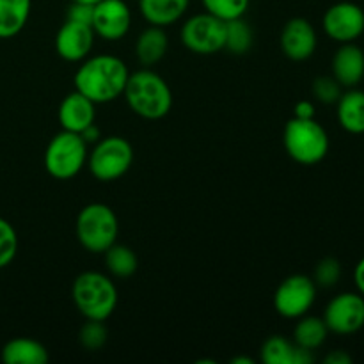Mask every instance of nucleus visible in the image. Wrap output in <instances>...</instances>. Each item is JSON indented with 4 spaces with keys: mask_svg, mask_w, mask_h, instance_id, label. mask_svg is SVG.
Instances as JSON below:
<instances>
[{
    "mask_svg": "<svg viewBox=\"0 0 364 364\" xmlns=\"http://www.w3.org/2000/svg\"><path fill=\"white\" fill-rule=\"evenodd\" d=\"M322 25L333 41L355 43L364 32V11L354 2L333 4L323 14Z\"/></svg>",
    "mask_w": 364,
    "mask_h": 364,
    "instance_id": "11",
    "label": "nucleus"
},
{
    "mask_svg": "<svg viewBox=\"0 0 364 364\" xmlns=\"http://www.w3.org/2000/svg\"><path fill=\"white\" fill-rule=\"evenodd\" d=\"M95 31L91 25L66 20L55 36V50L60 59L68 63H80L87 59L95 46Z\"/></svg>",
    "mask_w": 364,
    "mask_h": 364,
    "instance_id": "13",
    "label": "nucleus"
},
{
    "mask_svg": "<svg viewBox=\"0 0 364 364\" xmlns=\"http://www.w3.org/2000/svg\"><path fill=\"white\" fill-rule=\"evenodd\" d=\"M91 27L105 41H119L132 27L130 7L124 0H100L95 4Z\"/></svg>",
    "mask_w": 364,
    "mask_h": 364,
    "instance_id": "12",
    "label": "nucleus"
},
{
    "mask_svg": "<svg viewBox=\"0 0 364 364\" xmlns=\"http://www.w3.org/2000/svg\"><path fill=\"white\" fill-rule=\"evenodd\" d=\"M71 297L77 311L85 320L105 322L117 308V288L109 276L87 270L75 277Z\"/></svg>",
    "mask_w": 364,
    "mask_h": 364,
    "instance_id": "3",
    "label": "nucleus"
},
{
    "mask_svg": "<svg viewBox=\"0 0 364 364\" xmlns=\"http://www.w3.org/2000/svg\"><path fill=\"white\" fill-rule=\"evenodd\" d=\"M354 283L355 288H358L359 294L364 297V258L359 259V263L354 269Z\"/></svg>",
    "mask_w": 364,
    "mask_h": 364,
    "instance_id": "34",
    "label": "nucleus"
},
{
    "mask_svg": "<svg viewBox=\"0 0 364 364\" xmlns=\"http://www.w3.org/2000/svg\"><path fill=\"white\" fill-rule=\"evenodd\" d=\"M336 116L345 132L354 135L364 134V91L350 87L341 92L336 102Z\"/></svg>",
    "mask_w": 364,
    "mask_h": 364,
    "instance_id": "18",
    "label": "nucleus"
},
{
    "mask_svg": "<svg viewBox=\"0 0 364 364\" xmlns=\"http://www.w3.org/2000/svg\"><path fill=\"white\" fill-rule=\"evenodd\" d=\"M87 142L80 134L59 132L45 149V169L55 180H71L87 164Z\"/></svg>",
    "mask_w": 364,
    "mask_h": 364,
    "instance_id": "6",
    "label": "nucleus"
},
{
    "mask_svg": "<svg viewBox=\"0 0 364 364\" xmlns=\"http://www.w3.org/2000/svg\"><path fill=\"white\" fill-rule=\"evenodd\" d=\"M75 235L85 251L103 255L117 242L119 223L116 213L105 203L85 205L75 220Z\"/></svg>",
    "mask_w": 364,
    "mask_h": 364,
    "instance_id": "4",
    "label": "nucleus"
},
{
    "mask_svg": "<svg viewBox=\"0 0 364 364\" xmlns=\"http://www.w3.org/2000/svg\"><path fill=\"white\" fill-rule=\"evenodd\" d=\"M6 364H46L50 354L43 343L32 338H14L9 340L0 354Z\"/></svg>",
    "mask_w": 364,
    "mask_h": 364,
    "instance_id": "21",
    "label": "nucleus"
},
{
    "mask_svg": "<svg viewBox=\"0 0 364 364\" xmlns=\"http://www.w3.org/2000/svg\"><path fill=\"white\" fill-rule=\"evenodd\" d=\"M313 96L318 100L320 103H336L341 96V84L333 77V75H322V77H316L313 82Z\"/></svg>",
    "mask_w": 364,
    "mask_h": 364,
    "instance_id": "29",
    "label": "nucleus"
},
{
    "mask_svg": "<svg viewBox=\"0 0 364 364\" xmlns=\"http://www.w3.org/2000/svg\"><path fill=\"white\" fill-rule=\"evenodd\" d=\"M60 128L73 134H82L87 127H91L96 119V103L91 102L82 92L73 91L63 98L59 105Z\"/></svg>",
    "mask_w": 364,
    "mask_h": 364,
    "instance_id": "15",
    "label": "nucleus"
},
{
    "mask_svg": "<svg viewBox=\"0 0 364 364\" xmlns=\"http://www.w3.org/2000/svg\"><path fill=\"white\" fill-rule=\"evenodd\" d=\"M283 144L291 160L301 166H316L327 156L331 142L326 128L315 117H291L284 127Z\"/></svg>",
    "mask_w": 364,
    "mask_h": 364,
    "instance_id": "5",
    "label": "nucleus"
},
{
    "mask_svg": "<svg viewBox=\"0 0 364 364\" xmlns=\"http://www.w3.org/2000/svg\"><path fill=\"white\" fill-rule=\"evenodd\" d=\"M123 96L132 112L142 119H162L173 107L169 84L149 68L130 73Z\"/></svg>",
    "mask_w": 364,
    "mask_h": 364,
    "instance_id": "2",
    "label": "nucleus"
},
{
    "mask_svg": "<svg viewBox=\"0 0 364 364\" xmlns=\"http://www.w3.org/2000/svg\"><path fill=\"white\" fill-rule=\"evenodd\" d=\"M252 43H255V32H252L251 25L244 20V16L226 21V43H224V48L228 52L235 53V55H244V53L251 50Z\"/></svg>",
    "mask_w": 364,
    "mask_h": 364,
    "instance_id": "25",
    "label": "nucleus"
},
{
    "mask_svg": "<svg viewBox=\"0 0 364 364\" xmlns=\"http://www.w3.org/2000/svg\"><path fill=\"white\" fill-rule=\"evenodd\" d=\"M18 252V235L11 223L0 217V269L13 263Z\"/></svg>",
    "mask_w": 364,
    "mask_h": 364,
    "instance_id": "28",
    "label": "nucleus"
},
{
    "mask_svg": "<svg viewBox=\"0 0 364 364\" xmlns=\"http://www.w3.org/2000/svg\"><path fill=\"white\" fill-rule=\"evenodd\" d=\"M259 359L265 364H309L313 363V352L276 334L262 345Z\"/></svg>",
    "mask_w": 364,
    "mask_h": 364,
    "instance_id": "17",
    "label": "nucleus"
},
{
    "mask_svg": "<svg viewBox=\"0 0 364 364\" xmlns=\"http://www.w3.org/2000/svg\"><path fill=\"white\" fill-rule=\"evenodd\" d=\"M316 301V283L304 274L288 276L274 294V309L288 320L308 315Z\"/></svg>",
    "mask_w": 364,
    "mask_h": 364,
    "instance_id": "9",
    "label": "nucleus"
},
{
    "mask_svg": "<svg viewBox=\"0 0 364 364\" xmlns=\"http://www.w3.org/2000/svg\"><path fill=\"white\" fill-rule=\"evenodd\" d=\"M107 338H109V331L105 323L100 320H87L78 333V341L89 352L100 350L107 343Z\"/></svg>",
    "mask_w": 364,
    "mask_h": 364,
    "instance_id": "27",
    "label": "nucleus"
},
{
    "mask_svg": "<svg viewBox=\"0 0 364 364\" xmlns=\"http://www.w3.org/2000/svg\"><path fill=\"white\" fill-rule=\"evenodd\" d=\"M181 41L185 48L198 55H213L224 50L226 43V21L210 13L188 18L181 27Z\"/></svg>",
    "mask_w": 364,
    "mask_h": 364,
    "instance_id": "8",
    "label": "nucleus"
},
{
    "mask_svg": "<svg viewBox=\"0 0 364 364\" xmlns=\"http://www.w3.org/2000/svg\"><path fill=\"white\" fill-rule=\"evenodd\" d=\"M191 0H139L141 14L149 25L169 27L187 13Z\"/></svg>",
    "mask_w": 364,
    "mask_h": 364,
    "instance_id": "19",
    "label": "nucleus"
},
{
    "mask_svg": "<svg viewBox=\"0 0 364 364\" xmlns=\"http://www.w3.org/2000/svg\"><path fill=\"white\" fill-rule=\"evenodd\" d=\"M103 256H105V267L109 274L117 279H128L134 276L139 267L137 256L127 245L114 244L103 252Z\"/></svg>",
    "mask_w": 364,
    "mask_h": 364,
    "instance_id": "24",
    "label": "nucleus"
},
{
    "mask_svg": "<svg viewBox=\"0 0 364 364\" xmlns=\"http://www.w3.org/2000/svg\"><path fill=\"white\" fill-rule=\"evenodd\" d=\"M231 363H245V364H252L255 361H252V359H244V358H237V359H233V361Z\"/></svg>",
    "mask_w": 364,
    "mask_h": 364,
    "instance_id": "36",
    "label": "nucleus"
},
{
    "mask_svg": "<svg viewBox=\"0 0 364 364\" xmlns=\"http://www.w3.org/2000/svg\"><path fill=\"white\" fill-rule=\"evenodd\" d=\"M315 114H316L315 105H313L309 100H301V102L295 103L294 117H299V119H313Z\"/></svg>",
    "mask_w": 364,
    "mask_h": 364,
    "instance_id": "32",
    "label": "nucleus"
},
{
    "mask_svg": "<svg viewBox=\"0 0 364 364\" xmlns=\"http://www.w3.org/2000/svg\"><path fill=\"white\" fill-rule=\"evenodd\" d=\"M82 139H84L85 142H87V144H95V142H98L100 139H102V135H100V128L96 127L95 123L91 124V127H87L85 128L84 132H82Z\"/></svg>",
    "mask_w": 364,
    "mask_h": 364,
    "instance_id": "35",
    "label": "nucleus"
},
{
    "mask_svg": "<svg viewBox=\"0 0 364 364\" xmlns=\"http://www.w3.org/2000/svg\"><path fill=\"white\" fill-rule=\"evenodd\" d=\"M134 164V148L119 135L100 139L87 155V167L92 176L103 183H110L130 171Z\"/></svg>",
    "mask_w": 364,
    "mask_h": 364,
    "instance_id": "7",
    "label": "nucleus"
},
{
    "mask_svg": "<svg viewBox=\"0 0 364 364\" xmlns=\"http://www.w3.org/2000/svg\"><path fill=\"white\" fill-rule=\"evenodd\" d=\"M279 43L281 50L288 59L301 63L313 57L318 45V38H316L315 27L306 18H291L281 31Z\"/></svg>",
    "mask_w": 364,
    "mask_h": 364,
    "instance_id": "14",
    "label": "nucleus"
},
{
    "mask_svg": "<svg viewBox=\"0 0 364 364\" xmlns=\"http://www.w3.org/2000/svg\"><path fill=\"white\" fill-rule=\"evenodd\" d=\"M73 2H84V4H92L95 6L96 2H100V0H73Z\"/></svg>",
    "mask_w": 364,
    "mask_h": 364,
    "instance_id": "37",
    "label": "nucleus"
},
{
    "mask_svg": "<svg viewBox=\"0 0 364 364\" xmlns=\"http://www.w3.org/2000/svg\"><path fill=\"white\" fill-rule=\"evenodd\" d=\"M32 0H0V39L14 38L31 16Z\"/></svg>",
    "mask_w": 364,
    "mask_h": 364,
    "instance_id": "22",
    "label": "nucleus"
},
{
    "mask_svg": "<svg viewBox=\"0 0 364 364\" xmlns=\"http://www.w3.org/2000/svg\"><path fill=\"white\" fill-rule=\"evenodd\" d=\"M323 322L329 333L340 336L359 333L364 327V297L359 291H345L333 297L323 311Z\"/></svg>",
    "mask_w": 364,
    "mask_h": 364,
    "instance_id": "10",
    "label": "nucleus"
},
{
    "mask_svg": "<svg viewBox=\"0 0 364 364\" xmlns=\"http://www.w3.org/2000/svg\"><path fill=\"white\" fill-rule=\"evenodd\" d=\"M201 2L206 13L228 21L244 16L247 13L251 0H201Z\"/></svg>",
    "mask_w": 364,
    "mask_h": 364,
    "instance_id": "26",
    "label": "nucleus"
},
{
    "mask_svg": "<svg viewBox=\"0 0 364 364\" xmlns=\"http://www.w3.org/2000/svg\"><path fill=\"white\" fill-rule=\"evenodd\" d=\"M297 320L299 322L294 329L295 345L313 352L326 343L327 336H329V329H327L323 318H320V316L304 315Z\"/></svg>",
    "mask_w": 364,
    "mask_h": 364,
    "instance_id": "23",
    "label": "nucleus"
},
{
    "mask_svg": "<svg viewBox=\"0 0 364 364\" xmlns=\"http://www.w3.org/2000/svg\"><path fill=\"white\" fill-rule=\"evenodd\" d=\"M92 11H95V6H92V4L73 2V0H71V6L68 7L66 20H73V21H80V23L91 25Z\"/></svg>",
    "mask_w": 364,
    "mask_h": 364,
    "instance_id": "31",
    "label": "nucleus"
},
{
    "mask_svg": "<svg viewBox=\"0 0 364 364\" xmlns=\"http://www.w3.org/2000/svg\"><path fill=\"white\" fill-rule=\"evenodd\" d=\"M341 277V263L336 258H323L316 263L313 281L316 287L333 288L336 287Z\"/></svg>",
    "mask_w": 364,
    "mask_h": 364,
    "instance_id": "30",
    "label": "nucleus"
},
{
    "mask_svg": "<svg viewBox=\"0 0 364 364\" xmlns=\"http://www.w3.org/2000/svg\"><path fill=\"white\" fill-rule=\"evenodd\" d=\"M333 77L341 84V87H355L364 78V52L355 43H343L331 63Z\"/></svg>",
    "mask_w": 364,
    "mask_h": 364,
    "instance_id": "16",
    "label": "nucleus"
},
{
    "mask_svg": "<svg viewBox=\"0 0 364 364\" xmlns=\"http://www.w3.org/2000/svg\"><path fill=\"white\" fill-rule=\"evenodd\" d=\"M323 363L327 364H352V358L345 350H334L326 355Z\"/></svg>",
    "mask_w": 364,
    "mask_h": 364,
    "instance_id": "33",
    "label": "nucleus"
},
{
    "mask_svg": "<svg viewBox=\"0 0 364 364\" xmlns=\"http://www.w3.org/2000/svg\"><path fill=\"white\" fill-rule=\"evenodd\" d=\"M128 71L127 64L116 55L102 53V55L84 59L82 66L75 73V91L87 96L91 102L109 103L123 96L127 87Z\"/></svg>",
    "mask_w": 364,
    "mask_h": 364,
    "instance_id": "1",
    "label": "nucleus"
},
{
    "mask_svg": "<svg viewBox=\"0 0 364 364\" xmlns=\"http://www.w3.org/2000/svg\"><path fill=\"white\" fill-rule=\"evenodd\" d=\"M167 48H169V38L164 27L149 25L135 41V57L144 68H151L164 59Z\"/></svg>",
    "mask_w": 364,
    "mask_h": 364,
    "instance_id": "20",
    "label": "nucleus"
}]
</instances>
